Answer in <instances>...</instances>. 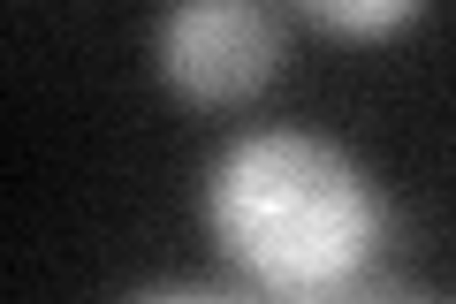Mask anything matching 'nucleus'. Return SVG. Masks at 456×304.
I'll use <instances>...</instances> for the list:
<instances>
[{"label": "nucleus", "mask_w": 456, "mask_h": 304, "mask_svg": "<svg viewBox=\"0 0 456 304\" xmlns=\"http://www.w3.org/2000/svg\"><path fill=\"white\" fill-rule=\"evenodd\" d=\"M198 221L236 289L259 304H342L380 274L395 206L350 144L297 122L236 129L206 160Z\"/></svg>", "instance_id": "f257e3e1"}, {"label": "nucleus", "mask_w": 456, "mask_h": 304, "mask_svg": "<svg viewBox=\"0 0 456 304\" xmlns=\"http://www.w3.org/2000/svg\"><path fill=\"white\" fill-rule=\"evenodd\" d=\"M122 304H259V297H244L236 282H152Z\"/></svg>", "instance_id": "20e7f679"}, {"label": "nucleus", "mask_w": 456, "mask_h": 304, "mask_svg": "<svg viewBox=\"0 0 456 304\" xmlns=\"http://www.w3.org/2000/svg\"><path fill=\"white\" fill-rule=\"evenodd\" d=\"M289 69V16L266 0H183L152 23V77L183 107H244Z\"/></svg>", "instance_id": "f03ea898"}, {"label": "nucleus", "mask_w": 456, "mask_h": 304, "mask_svg": "<svg viewBox=\"0 0 456 304\" xmlns=\"http://www.w3.org/2000/svg\"><path fill=\"white\" fill-rule=\"evenodd\" d=\"M419 16H426L419 0H305V23L342 31V38H388L403 23H419Z\"/></svg>", "instance_id": "7ed1b4c3"}, {"label": "nucleus", "mask_w": 456, "mask_h": 304, "mask_svg": "<svg viewBox=\"0 0 456 304\" xmlns=\"http://www.w3.org/2000/svg\"><path fill=\"white\" fill-rule=\"evenodd\" d=\"M342 304H441V297H426V289H411V282H388V274H373V282H358Z\"/></svg>", "instance_id": "39448f33"}]
</instances>
